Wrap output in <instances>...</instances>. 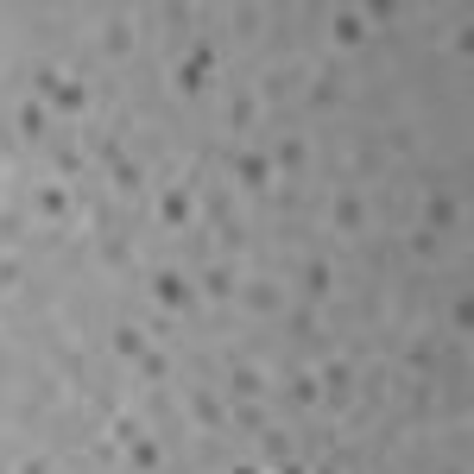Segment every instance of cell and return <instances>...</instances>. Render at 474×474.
<instances>
[{"instance_id":"6da1fadb","label":"cell","mask_w":474,"mask_h":474,"mask_svg":"<svg viewBox=\"0 0 474 474\" xmlns=\"http://www.w3.org/2000/svg\"><path fill=\"white\" fill-rule=\"evenodd\" d=\"M430 222H436V228H455V202L436 196V202H430Z\"/></svg>"},{"instance_id":"7a4b0ae2","label":"cell","mask_w":474,"mask_h":474,"mask_svg":"<svg viewBox=\"0 0 474 474\" xmlns=\"http://www.w3.org/2000/svg\"><path fill=\"white\" fill-rule=\"evenodd\" d=\"M266 171H272L266 158H240V177H247V184H266Z\"/></svg>"},{"instance_id":"3957f363","label":"cell","mask_w":474,"mask_h":474,"mask_svg":"<svg viewBox=\"0 0 474 474\" xmlns=\"http://www.w3.org/2000/svg\"><path fill=\"white\" fill-rule=\"evenodd\" d=\"M335 222H341V228H361V202L341 196V202H335Z\"/></svg>"}]
</instances>
